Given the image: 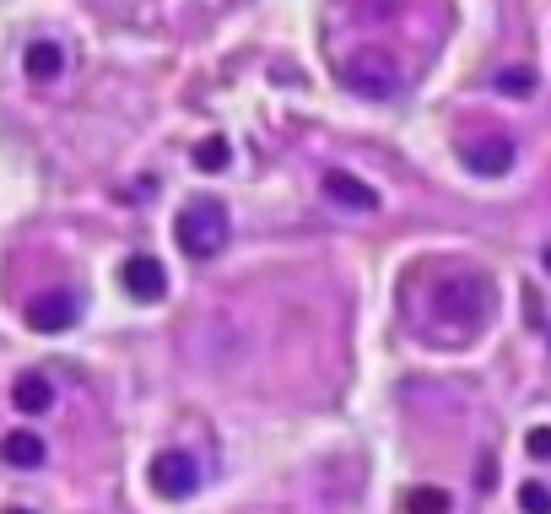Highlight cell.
Segmentation results:
<instances>
[{"label":"cell","mask_w":551,"mask_h":514,"mask_svg":"<svg viewBox=\"0 0 551 514\" xmlns=\"http://www.w3.org/2000/svg\"><path fill=\"white\" fill-rule=\"evenodd\" d=\"M427 303H433V320L443 331L470 336L492 320V282L481 271H443L433 282V293H427Z\"/></svg>","instance_id":"obj_1"},{"label":"cell","mask_w":551,"mask_h":514,"mask_svg":"<svg viewBox=\"0 0 551 514\" xmlns=\"http://www.w3.org/2000/svg\"><path fill=\"white\" fill-rule=\"evenodd\" d=\"M173 239H179V249L190 260H217L227 239H233V217H227L222 201H190L179 212V222H173Z\"/></svg>","instance_id":"obj_2"},{"label":"cell","mask_w":551,"mask_h":514,"mask_svg":"<svg viewBox=\"0 0 551 514\" xmlns=\"http://www.w3.org/2000/svg\"><path fill=\"white\" fill-rule=\"evenodd\" d=\"M341 82L357 92V98H373V103H384V98H395L400 92V65L389 49L379 44H362L352 49V55L341 60Z\"/></svg>","instance_id":"obj_3"},{"label":"cell","mask_w":551,"mask_h":514,"mask_svg":"<svg viewBox=\"0 0 551 514\" xmlns=\"http://www.w3.org/2000/svg\"><path fill=\"white\" fill-rule=\"evenodd\" d=\"M200 487V466H195V455H184V450H163L152 460V493L157 498H190Z\"/></svg>","instance_id":"obj_4"},{"label":"cell","mask_w":551,"mask_h":514,"mask_svg":"<svg viewBox=\"0 0 551 514\" xmlns=\"http://www.w3.org/2000/svg\"><path fill=\"white\" fill-rule=\"evenodd\" d=\"M460 157H465L470 174L497 179V174H508V168H514V141H508L503 130H487V136H470L465 147H460Z\"/></svg>","instance_id":"obj_5"},{"label":"cell","mask_w":551,"mask_h":514,"mask_svg":"<svg viewBox=\"0 0 551 514\" xmlns=\"http://www.w3.org/2000/svg\"><path fill=\"white\" fill-rule=\"evenodd\" d=\"M119 282H125V293L136 303H157L168 293V271H163V260H152V255H130Z\"/></svg>","instance_id":"obj_6"},{"label":"cell","mask_w":551,"mask_h":514,"mask_svg":"<svg viewBox=\"0 0 551 514\" xmlns=\"http://www.w3.org/2000/svg\"><path fill=\"white\" fill-rule=\"evenodd\" d=\"M28 325H33V331H44V336L71 331V325H76V298H71V293H44V298H33Z\"/></svg>","instance_id":"obj_7"},{"label":"cell","mask_w":551,"mask_h":514,"mask_svg":"<svg viewBox=\"0 0 551 514\" xmlns=\"http://www.w3.org/2000/svg\"><path fill=\"white\" fill-rule=\"evenodd\" d=\"M325 195L335 206H352V212H379V190L362 184V179H352V174H341V168H330V174H325Z\"/></svg>","instance_id":"obj_8"},{"label":"cell","mask_w":551,"mask_h":514,"mask_svg":"<svg viewBox=\"0 0 551 514\" xmlns=\"http://www.w3.org/2000/svg\"><path fill=\"white\" fill-rule=\"evenodd\" d=\"M0 455L11 460L17 471H33V466H44V433H28V428H17V433H6L0 439Z\"/></svg>","instance_id":"obj_9"},{"label":"cell","mask_w":551,"mask_h":514,"mask_svg":"<svg viewBox=\"0 0 551 514\" xmlns=\"http://www.w3.org/2000/svg\"><path fill=\"white\" fill-rule=\"evenodd\" d=\"M60 44H49V38H38V44H28V55H22V71H28V82H55L60 76Z\"/></svg>","instance_id":"obj_10"},{"label":"cell","mask_w":551,"mask_h":514,"mask_svg":"<svg viewBox=\"0 0 551 514\" xmlns=\"http://www.w3.org/2000/svg\"><path fill=\"white\" fill-rule=\"evenodd\" d=\"M11 401H17V412H49V406H55V385H49L44 374H22Z\"/></svg>","instance_id":"obj_11"},{"label":"cell","mask_w":551,"mask_h":514,"mask_svg":"<svg viewBox=\"0 0 551 514\" xmlns=\"http://www.w3.org/2000/svg\"><path fill=\"white\" fill-rule=\"evenodd\" d=\"M227 163H233V147H227L222 136H206L195 147V168H200V174H222Z\"/></svg>","instance_id":"obj_12"},{"label":"cell","mask_w":551,"mask_h":514,"mask_svg":"<svg viewBox=\"0 0 551 514\" xmlns=\"http://www.w3.org/2000/svg\"><path fill=\"white\" fill-rule=\"evenodd\" d=\"M406 514H449V493H443V487H411Z\"/></svg>","instance_id":"obj_13"},{"label":"cell","mask_w":551,"mask_h":514,"mask_svg":"<svg viewBox=\"0 0 551 514\" xmlns=\"http://www.w3.org/2000/svg\"><path fill=\"white\" fill-rule=\"evenodd\" d=\"M497 92H503V98H530V92H535V71H530V65H508V71H497Z\"/></svg>","instance_id":"obj_14"},{"label":"cell","mask_w":551,"mask_h":514,"mask_svg":"<svg viewBox=\"0 0 551 514\" xmlns=\"http://www.w3.org/2000/svg\"><path fill=\"white\" fill-rule=\"evenodd\" d=\"M519 509L524 514H551V487L546 482H524L519 487Z\"/></svg>","instance_id":"obj_15"},{"label":"cell","mask_w":551,"mask_h":514,"mask_svg":"<svg viewBox=\"0 0 551 514\" xmlns=\"http://www.w3.org/2000/svg\"><path fill=\"white\" fill-rule=\"evenodd\" d=\"M524 450H530L535 460H551V428H535L530 439H524Z\"/></svg>","instance_id":"obj_16"},{"label":"cell","mask_w":551,"mask_h":514,"mask_svg":"<svg viewBox=\"0 0 551 514\" xmlns=\"http://www.w3.org/2000/svg\"><path fill=\"white\" fill-rule=\"evenodd\" d=\"M6 514H33V509H6Z\"/></svg>","instance_id":"obj_17"},{"label":"cell","mask_w":551,"mask_h":514,"mask_svg":"<svg viewBox=\"0 0 551 514\" xmlns=\"http://www.w3.org/2000/svg\"><path fill=\"white\" fill-rule=\"evenodd\" d=\"M546 271H551V244H546Z\"/></svg>","instance_id":"obj_18"}]
</instances>
